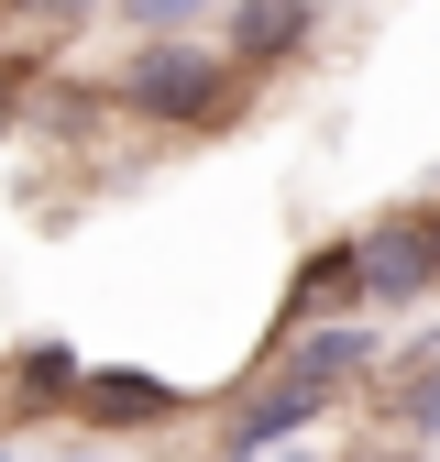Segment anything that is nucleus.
Masks as SVG:
<instances>
[{"label":"nucleus","instance_id":"nucleus-8","mask_svg":"<svg viewBox=\"0 0 440 462\" xmlns=\"http://www.w3.org/2000/svg\"><path fill=\"white\" fill-rule=\"evenodd\" d=\"M342 309H363V275H353V243H319V254L298 264V286H287V330H298V319H342Z\"/></svg>","mask_w":440,"mask_h":462},{"label":"nucleus","instance_id":"nucleus-1","mask_svg":"<svg viewBox=\"0 0 440 462\" xmlns=\"http://www.w3.org/2000/svg\"><path fill=\"white\" fill-rule=\"evenodd\" d=\"M122 110L154 122V133H209L220 110H232V67H220V44H133Z\"/></svg>","mask_w":440,"mask_h":462},{"label":"nucleus","instance_id":"nucleus-3","mask_svg":"<svg viewBox=\"0 0 440 462\" xmlns=\"http://www.w3.org/2000/svg\"><path fill=\"white\" fill-rule=\"evenodd\" d=\"M319 408H330V385H319L308 364H275V374H264V385L243 396V408L220 419V440H232V451H275L287 430H308Z\"/></svg>","mask_w":440,"mask_h":462},{"label":"nucleus","instance_id":"nucleus-2","mask_svg":"<svg viewBox=\"0 0 440 462\" xmlns=\"http://www.w3.org/2000/svg\"><path fill=\"white\" fill-rule=\"evenodd\" d=\"M429 264H440V209H408V220H374V231H353L363 309H418V298H429Z\"/></svg>","mask_w":440,"mask_h":462},{"label":"nucleus","instance_id":"nucleus-9","mask_svg":"<svg viewBox=\"0 0 440 462\" xmlns=\"http://www.w3.org/2000/svg\"><path fill=\"white\" fill-rule=\"evenodd\" d=\"M78 353H67V341H23V353H12V385H23V419H55V408H78Z\"/></svg>","mask_w":440,"mask_h":462},{"label":"nucleus","instance_id":"nucleus-7","mask_svg":"<svg viewBox=\"0 0 440 462\" xmlns=\"http://www.w3.org/2000/svg\"><path fill=\"white\" fill-rule=\"evenodd\" d=\"M287 364H308L330 396H342V385H363L374 364H385V341L363 330V309H342V319H298V341H287Z\"/></svg>","mask_w":440,"mask_h":462},{"label":"nucleus","instance_id":"nucleus-11","mask_svg":"<svg viewBox=\"0 0 440 462\" xmlns=\"http://www.w3.org/2000/svg\"><path fill=\"white\" fill-rule=\"evenodd\" d=\"M33 133V55H0V143Z\"/></svg>","mask_w":440,"mask_h":462},{"label":"nucleus","instance_id":"nucleus-10","mask_svg":"<svg viewBox=\"0 0 440 462\" xmlns=\"http://www.w3.org/2000/svg\"><path fill=\"white\" fill-rule=\"evenodd\" d=\"M99 0H0V23H12V44H78Z\"/></svg>","mask_w":440,"mask_h":462},{"label":"nucleus","instance_id":"nucleus-4","mask_svg":"<svg viewBox=\"0 0 440 462\" xmlns=\"http://www.w3.org/2000/svg\"><path fill=\"white\" fill-rule=\"evenodd\" d=\"M177 408H188V396L165 385V374H143V364H88L78 374V419L88 430H165Z\"/></svg>","mask_w":440,"mask_h":462},{"label":"nucleus","instance_id":"nucleus-5","mask_svg":"<svg viewBox=\"0 0 440 462\" xmlns=\"http://www.w3.org/2000/svg\"><path fill=\"white\" fill-rule=\"evenodd\" d=\"M220 44H232V67H298L319 44V0H232Z\"/></svg>","mask_w":440,"mask_h":462},{"label":"nucleus","instance_id":"nucleus-12","mask_svg":"<svg viewBox=\"0 0 440 462\" xmlns=\"http://www.w3.org/2000/svg\"><path fill=\"white\" fill-rule=\"evenodd\" d=\"M122 23H143V33H177V23H198V0H122Z\"/></svg>","mask_w":440,"mask_h":462},{"label":"nucleus","instance_id":"nucleus-6","mask_svg":"<svg viewBox=\"0 0 440 462\" xmlns=\"http://www.w3.org/2000/svg\"><path fill=\"white\" fill-rule=\"evenodd\" d=\"M374 374H385V419H397L408 440H440V319L418 341H397Z\"/></svg>","mask_w":440,"mask_h":462},{"label":"nucleus","instance_id":"nucleus-13","mask_svg":"<svg viewBox=\"0 0 440 462\" xmlns=\"http://www.w3.org/2000/svg\"><path fill=\"white\" fill-rule=\"evenodd\" d=\"M429 298H440V264H429Z\"/></svg>","mask_w":440,"mask_h":462}]
</instances>
